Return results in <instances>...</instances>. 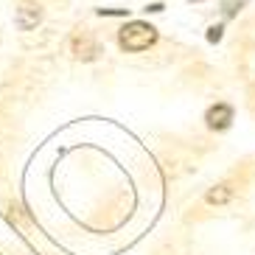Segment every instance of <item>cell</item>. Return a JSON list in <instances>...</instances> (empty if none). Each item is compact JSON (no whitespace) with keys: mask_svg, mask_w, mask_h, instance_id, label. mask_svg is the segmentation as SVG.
Wrapping results in <instances>:
<instances>
[{"mask_svg":"<svg viewBox=\"0 0 255 255\" xmlns=\"http://www.w3.org/2000/svg\"><path fill=\"white\" fill-rule=\"evenodd\" d=\"M157 42V28L149 23H129L121 28L118 34V45L129 53H137V51H146Z\"/></svg>","mask_w":255,"mask_h":255,"instance_id":"cell-1","label":"cell"},{"mask_svg":"<svg viewBox=\"0 0 255 255\" xmlns=\"http://www.w3.org/2000/svg\"><path fill=\"white\" fill-rule=\"evenodd\" d=\"M205 121H208L210 129H216V132H222V129H227L233 124V107L230 104H216L210 107L208 115H205Z\"/></svg>","mask_w":255,"mask_h":255,"instance_id":"cell-2","label":"cell"},{"mask_svg":"<svg viewBox=\"0 0 255 255\" xmlns=\"http://www.w3.org/2000/svg\"><path fill=\"white\" fill-rule=\"evenodd\" d=\"M42 20V11H39L37 3H31V0H25V3H20V8H17V25L23 31L34 28V25Z\"/></svg>","mask_w":255,"mask_h":255,"instance_id":"cell-3","label":"cell"},{"mask_svg":"<svg viewBox=\"0 0 255 255\" xmlns=\"http://www.w3.org/2000/svg\"><path fill=\"white\" fill-rule=\"evenodd\" d=\"M230 196H233L230 185H216V188L208 191V202L210 205H225V202H230Z\"/></svg>","mask_w":255,"mask_h":255,"instance_id":"cell-4","label":"cell"},{"mask_svg":"<svg viewBox=\"0 0 255 255\" xmlns=\"http://www.w3.org/2000/svg\"><path fill=\"white\" fill-rule=\"evenodd\" d=\"M73 51H76L79 59H93L98 48H96V42H90V39L84 37V39H76V42H73Z\"/></svg>","mask_w":255,"mask_h":255,"instance_id":"cell-5","label":"cell"},{"mask_svg":"<svg viewBox=\"0 0 255 255\" xmlns=\"http://www.w3.org/2000/svg\"><path fill=\"white\" fill-rule=\"evenodd\" d=\"M244 3H247V0H225V14H227V17H233L241 6H244Z\"/></svg>","mask_w":255,"mask_h":255,"instance_id":"cell-6","label":"cell"},{"mask_svg":"<svg viewBox=\"0 0 255 255\" xmlns=\"http://www.w3.org/2000/svg\"><path fill=\"white\" fill-rule=\"evenodd\" d=\"M208 39H210V42H219V39H222V28H219V25H216V28H210Z\"/></svg>","mask_w":255,"mask_h":255,"instance_id":"cell-7","label":"cell"}]
</instances>
